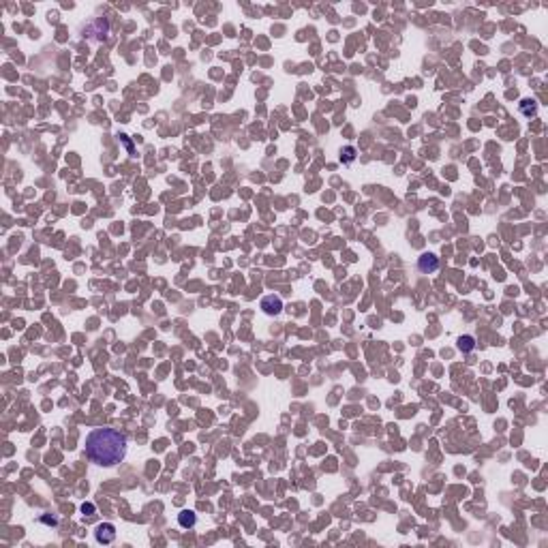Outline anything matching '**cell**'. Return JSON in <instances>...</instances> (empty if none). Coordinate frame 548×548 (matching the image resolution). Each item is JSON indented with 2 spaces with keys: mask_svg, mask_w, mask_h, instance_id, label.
Segmentation results:
<instances>
[{
  "mask_svg": "<svg viewBox=\"0 0 548 548\" xmlns=\"http://www.w3.org/2000/svg\"><path fill=\"white\" fill-rule=\"evenodd\" d=\"M178 523L182 525V527H195V523H197L195 512H191V510H184V512H180V514H178Z\"/></svg>",
  "mask_w": 548,
  "mask_h": 548,
  "instance_id": "obj_5",
  "label": "cell"
},
{
  "mask_svg": "<svg viewBox=\"0 0 548 548\" xmlns=\"http://www.w3.org/2000/svg\"><path fill=\"white\" fill-rule=\"evenodd\" d=\"M82 512H84V514H86V512H94V506H92V503H84V506H82Z\"/></svg>",
  "mask_w": 548,
  "mask_h": 548,
  "instance_id": "obj_7",
  "label": "cell"
},
{
  "mask_svg": "<svg viewBox=\"0 0 548 548\" xmlns=\"http://www.w3.org/2000/svg\"><path fill=\"white\" fill-rule=\"evenodd\" d=\"M458 347L463 349V351H471V349L475 347V345H474V338H471V336H463V338L458 341Z\"/></svg>",
  "mask_w": 548,
  "mask_h": 548,
  "instance_id": "obj_6",
  "label": "cell"
},
{
  "mask_svg": "<svg viewBox=\"0 0 548 548\" xmlns=\"http://www.w3.org/2000/svg\"><path fill=\"white\" fill-rule=\"evenodd\" d=\"M94 538H96V542H99V544H111V542H114V538H116L114 525H110V523L99 525V527H96V531H94Z\"/></svg>",
  "mask_w": 548,
  "mask_h": 548,
  "instance_id": "obj_3",
  "label": "cell"
},
{
  "mask_svg": "<svg viewBox=\"0 0 548 548\" xmlns=\"http://www.w3.org/2000/svg\"><path fill=\"white\" fill-rule=\"evenodd\" d=\"M261 306H264V311H266L268 315H278V313H281V309H283L281 300L274 298V295H270V298H264Z\"/></svg>",
  "mask_w": 548,
  "mask_h": 548,
  "instance_id": "obj_4",
  "label": "cell"
},
{
  "mask_svg": "<svg viewBox=\"0 0 548 548\" xmlns=\"http://www.w3.org/2000/svg\"><path fill=\"white\" fill-rule=\"evenodd\" d=\"M86 456L101 467H116L127 456V437L116 428H94L86 437Z\"/></svg>",
  "mask_w": 548,
  "mask_h": 548,
  "instance_id": "obj_1",
  "label": "cell"
},
{
  "mask_svg": "<svg viewBox=\"0 0 548 548\" xmlns=\"http://www.w3.org/2000/svg\"><path fill=\"white\" fill-rule=\"evenodd\" d=\"M418 270H420L422 274H433L439 270V257L433 255V253H424L420 255V259H418Z\"/></svg>",
  "mask_w": 548,
  "mask_h": 548,
  "instance_id": "obj_2",
  "label": "cell"
}]
</instances>
